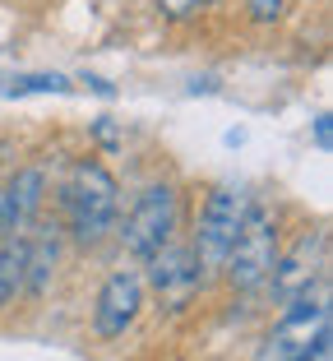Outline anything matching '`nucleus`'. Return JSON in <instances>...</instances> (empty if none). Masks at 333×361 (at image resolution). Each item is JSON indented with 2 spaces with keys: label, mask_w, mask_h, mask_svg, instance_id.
Wrapping results in <instances>:
<instances>
[{
  "label": "nucleus",
  "mask_w": 333,
  "mask_h": 361,
  "mask_svg": "<svg viewBox=\"0 0 333 361\" xmlns=\"http://www.w3.org/2000/svg\"><path fill=\"white\" fill-rule=\"evenodd\" d=\"M61 204H65L70 236H75L79 245H97L116 227V209H120L116 176H111L102 162H79V167L70 171V180H65Z\"/></svg>",
  "instance_id": "1"
},
{
  "label": "nucleus",
  "mask_w": 333,
  "mask_h": 361,
  "mask_svg": "<svg viewBox=\"0 0 333 361\" xmlns=\"http://www.w3.org/2000/svg\"><path fill=\"white\" fill-rule=\"evenodd\" d=\"M273 259H278V223H273V213L264 204H250L222 269H227V278H232L237 292H250V287H259L269 278Z\"/></svg>",
  "instance_id": "2"
},
{
  "label": "nucleus",
  "mask_w": 333,
  "mask_h": 361,
  "mask_svg": "<svg viewBox=\"0 0 333 361\" xmlns=\"http://www.w3.org/2000/svg\"><path fill=\"white\" fill-rule=\"evenodd\" d=\"M246 209H250V195L237 190V185H222V190L208 195L204 213H199V232H194V245H190L199 274H218L227 264V250H232V241L241 232Z\"/></svg>",
  "instance_id": "3"
},
{
  "label": "nucleus",
  "mask_w": 333,
  "mask_h": 361,
  "mask_svg": "<svg viewBox=\"0 0 333 361\" xmlns=\"http://www.w3.org/2000/svg\"><path fill=\"white\" fill-rule=\"evenodd\" d=\"M176 223H181V200H176L172 185H149V190L134 200L125 227H120V241L134 259H153L162 245L172 241Z\"/></svg>",
  "instance_id": "4"
},
{
  "label": "nucleus",
  "mask_w": 333,
  "mask_h": 361,
  "mask_svg": "<svg viewBox=\"0 0 333 361\" xmlns=\"http://www.w3.org/2000/svg\"><path fill=\"white\" fill-rule=\"evenodd\" d=\"M287 319L269 334V348H264V361H301L310 357V348L329 334V306L310 297L287 301Z\"/></svg>",
  "instance_id": "5"
},
{
  "label": "nucleus",
  "mask_w": 333,
  "mask_h": 361,
  "mask_svg": "<svg viewBox=\"0 0 333 361\" xmlns=\"http://www.w3.org/2000/svg\"><path fill=\"white\" fill-rule=\"evenodd\" d=\"M320 269H324V232H310L291 245L282 259H273L264 283L273 287L278 301H296V297H310V283L320 278Z\"/></svg>",
  "instance_id": "6"
},
{
  "label": "nucleus",
  "mask_w": 333,
  "mask_h": 361,
  "mask_svg": "<svg viewBox=\"0 0 333 361\" xmlns=\"http://www.w3.org/2000/svg\"><path fill=\"white\" fill-rule=\"evenodd\" d=\"M144 306V278L139 274H111L107 287L97 292V310H93V324L102 338H120V334L134 324V315H139Z\"/></svg>",
  "instance_id": "7"
},
{
  "label": "nucleus",
  "mask_w": 333,
  "mask_h": 361,
  "mask_svg": "<svg viewBox=\"0 0 333 361\" xmlns=\"http://www.w3.org/2000/svg\"><path fill=\"white\" fill-rule=\"evenodd\" d=\"M199 264H194V255H190V245H162L158 255L149 259V283H153V292H158L167 306H185V301L194 297V287H199Z\"/></svg>",
  "instance_id": "8"
},
{
  "label": "nucleus",
  "mask_w": 333,
  "mask_h": 361,
  "mask_svg": "<svg viewBox=\"0 0 333 361\" xmlns=\"http://www.w3.org/2000/svg\"><path fill=\"white\" fill-rule=\"evenodd\" d=\"M56 259H61V236L56 227H37V236H28V269H23V287L32 297H42L46 283L56 274Z\"/></svg>",
  "instance_id": "9"
},
{
  "label": "nucleus",
  "mask_w": 333,
  "mask_h": 361,
  "mask_svg": "<svg viewBox=\"0 0 333 361\" xmlns=\"http://www.w3.org/2000/svg\"><path fill=\"white\" fill-rule=\"evenodd\" d=\"M23 269H28V232L0 236V310L14 306L23 292Z\"/></svg>",
  "instance_id": "10"
},
{
  "label": "nucleus",
  "mask_w": 333,
  "mask_h": 361,
  "mask_svg": "<svg viewBox=\"0 0 333 361\" xmlns=\"http://www.w3.org/2000/svg\"><path fill=\"white\" fill-rule=\"evenodd\" d=\"M42 171L37 167H28V171H19V176H14V185H5V190H10V204H14V227H28L32 218H37V209H42Z\"/></svg>",
  "instance_id": "11"
},
{
  "label": "nucleus",
  "mask_w": 333,
  "mask_h": 361,
  "mask_svg": "<svg viewBox=\"0 0 333 361\" xmlns=\"http://www.w3.org/2000/svg\"><path fill=\"white\" fill-rule=\"evenodd\" d=\"M5 88H10V93H70V79L65 75H19Z\"/></svg>",
  "instance_id": "12"
},
{
  "label": "nucleus",
  "mask_w": 333,
  "mask_h": 361,
  "mask_svg": "<svg viewBox=\"0 0 333 361\" xmlns=\"http://www.w3.org/2000/svg\"><path fill=\"white\" fill-rule=\"evenodd\" d=\"M246 10L255 14L259 23H273V19H282V10H287V0H246Z\"/></svg>",
  "instance_id": "13"
},
{
  "label": "nucleus",
  "mask_w": 333,
  "mask_h": 361,
  "mask_svg": "<svg viewBox=\"0 0 333 361\" xmlns=\"http://www.w3.org/2000/svg\"><path fill=\"white\" fill-rule=\"evenodd\" d=\"M199 5H204V0H158V10L167 14V19H190Z\"/></svg>",
  "instance_id": "14"
},
{
  "label": "nucleus",
  "mask_w": 333,
  "mask_h": 361,
  "mask_svg": "<svg viewBox=\"0 0 333 361\" xmlns=\"http://www.w3.org/2000/svg\"><path fill=\"white\" fill-rule=\"evenodd\" d=\"M93 135H97V144H102V149H116V144H120V130L111 126L107 116H102V121H97V126H93Z\"/></svg>",
  "instance_id": "15"
},
{
  "label": "nucleus",
  "mask_w": 333,
  "mask_h": 361,
  "mask_svg": "<svg viewBox=\"0 0 333 361\" xmlns=\"http://www.w3.org/2000/svg\"><path fill=\"white\" fill-rule=\"evenodd\" d=\"M315 139H320V149H329V116L315 121Z\"/></svg>",
  "instance_id": "16"
},
{
  "label": "nucleus",
  "mask_w": 333,
  "mask_h": 361,
  "mask_svg": "<svg viewBox=\"0 0 333 361\" xmlns=\"http://www.w3.org/2000/svg\"><path fill=\"white\" fill-rule=\"evenodd\" d=\"M0 167H5V144H0Z\"/></svg>",
  "instance_id": "17"
},
{
  "label": "nucleus",
  "mask_w": 333,
  "mask_h": 361,
  "mask_svg": "<svg viewBox=\"0 0 333 361\" xmlns=\"http://www.w3.org/2000/svg\"><path fill=\"white\" fill-rule=\"evenodd\" d=\"M301 361H310V357H301Z\"/></svg>",
  "instance_id": "18"
}]
</instances>
